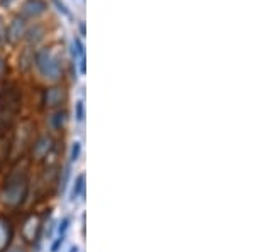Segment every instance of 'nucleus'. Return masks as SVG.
I'll return each mask as SVG.
<instances>
[{
    "label": "nucleus",
    "mask_w": 254,
    "mask_h": 252,
    "mask_svg": "<svg viewBox=\"0 0 254 252\" xmlns=\"http://www.w3.org/2000/svg\"><path fill=\"white\" fill-rule=\"evenodd\" d=\"M29 192V180L27 174L22 171H14L9 174V178L5 180V185L2 188L0 198L2 203L9 208H19L24 203Z\"/></svg>",
    "instance_id": "obj_1"
},
{
    "label": "nucleus",
    "mask_w": 254,
    "mask_h": 252,
    "mask_svg": "<svg viewBox=\"0 0 254 252\" xmlns=\"http://www.w3.org/2000/svg\"><path fill=\"white\" fill-rule=\"evenodd\" d=\"M34 63L44 80L58 81L61 80V76H63V68H61L60 58L53 52V50H49V48H44V50H39L36 52Z\"/></svg>",
    "instance_id": "obj_2"
},
{
    "label": "nucleus",
    "mask_w": 254,
    "mask_h": 252,
    "mask_svg": "<svg viewBox=\"0 0 254 252\" xmlns=\"http://www.w3.org/2000/svg\"><path fill=\"white\" fill-rule=\"evenodd\" d=\"M41 227H43V222H41V217L36 213H31L26 217V220L22 223V237L26 242H36L41 234Z\"/></svg>",
    "instance_id": "obj_3"
},
{
    "label": "nucleus",
    "mask_w": 254,
    "mask_h": 252,
    "mask_svg": "<svg viewBox=\"0 0 254 252\" xmlns=\"http://www.w3.org/2000/svg\"><path fill=\"white\" fill-rule=\"evenodd\" d=\"M66 90L61 87H51V88H46L43 93V103L44 107L48 108H56V107H61V105L66 101Z\"/></svg>",
    "instance_id": "obj_4"
},
{
    "label": "nucleus",
    "mask_w": 254,
    "mask_h": 252,
    "mask_svg": "<svg viewBox=\"0 0 254 252\" xmlns=\"http://www.w3.org/2000/svg\"><path fill=\"white\" fill-rule=\"evenodd\" d=\"M26 32H27L26 19H22L19 15V17H15L10 22V26L7 27V41L12 44H17V43H20V39L26 38Z\"/></svg>",
    "instance_id": "obj_5"
},
{
    "label": "nucleus",
    "mask_w": 254,
    "mask_h": 252,
    "mask_svg": "<svg viewBox=\"0 0 254 252\" xmlns=\"http://www.w3.org/2000/svg\"><path fill=\"white\" fill-rule=\"evenodd\" d=\"M48 9V3L44 0H26L20 7L22 19H34L43 15Z\"/></svg>",
    "instance_id": "obj_6"
},
{
    "label": "nucleus",
    "mask_w": 254,
    "mask_h": 252,
    "mask_svg": "<svg viewBox=\"0 0 254 252\" xmlns=\"http://www.w3.org/2000/svg\"><path fill=\"white\" fill-rule=\"evenodd\" d=\"M55 149V141L49 136H41L38 141L32 144V157L36 159H44Z\"/></svg>",
    "instance_id": "obj_7"
},
{
    "label": "nucleus",
    "mask_w": 254,
    "mask_h": 252,
    "mask_svg": "<svg viewBox=\"0 0 254 252\" xmlns=\"http://www.w3.org/2000/svg\"><path fill=\"white\" fill-rule=\"evenodd\" d=\"M12 241V225L9 220L0 217V252H3L9 247Z\"/></svg>",
    "instance_id": "obj_8"
},
{
    "label": "nucleus",
    "mask_w": 254,
    "mask_h": 252,
    "mask_svg": "<svg viewBox=\"0 0 254 252\" xmlns=\"http://www.w3.org/2000/svg\"><path fill=\"white\" fill-rule=\"evenodd\" d=\"M43 36H44V27L39 26V24H36L32 29H27V32H26V39L29 41L31 44H36L38 41H41Z\"/></svg>",
    "instance_id": "obj_9"
},
{
    "label": "nucleus",
    "mask_w": 254,
    "mask_h": 252,
    "mask_svg": "<svg viewBox=\"0 0 254 252\" xmlns=\"http://www.w3.org/2000/svg\"><path fill=\"white\" fill-rule=\"evenodd\" d=\"M66 122H68V113L64 110H58L55 115L51 117V124H53V127H55V129L64 127V125H66Z\"/></svg>",
    "instance_id": "obj_10"
},
{
    "label": "nucleus",
    "mask_w": 254,
    "mask_h": 252,
    "mask_svg": "<svg viewBox=\"0 0 254 252\" xmlns=\"http://www.w3.org/2000/svg\"><path fill=\"white\" fill-rule=\"evenodd\" d=\"M32 63H34V54H32V51L29 50V48H27V50H24V54L20 56L19 68H22V70H27V68H29Z\"/></svg>",
    "instance_id": "obj_11"
},
{
    "label": "nucleus",
    "mask_w": 254,
    "mask_h": 252,
    "mask_svg": "<svg viewBox=\"0 0 254 252\" xmlns=\"http://www.w3.org/2000/svg\"><path fill=\"white\" fill-rule=\"evenodd\" d=\"M83 188H85V174H80L76 178V183H75V188H73V193H71V200H76L81 193H83Z\"/></svg>",
    "instance_id": "obj_12"
},
{
    "label": "nucleus",
    "mask_w": 254,
    "mask_h": 252,
    "mask_svg": "<svg viewBox=\"0 0 254 252\" xmlns=\"http://www.w3.org/2000/svg\"><path fill=\"white\" fill-rule=\"evenodd\" d=\"M83 117H85V105H83V100H80L78 103H76V120L83 122Z\"/></svg>",
    "instance_id": "obj_13"
},
{
    "label": "nucleus",
    "mask_w": 254,
    "mask_h": 252,
    "mask_svg": "<svg viewBox=\"0 0 254 252\" xmlns=\"http://www.w3.org/2000/svg\"><path fill=\"white\" fill-rule=\"evenodd\" d=\"M7 41V27L3 24L2 17H0V44H3Z\"/></svg>",
    "instance_id": "obj_14"
},
{
    "label": "nucleus",
    "mask_w": 254,
    "mask_h": 252,
    "mask_svg": "<svg viewBox=\"0 0 254 252\" xmlns=\"http://www.w3.org/2000/svg\"><path fill=\"white\" fill-rule=\"evenodd\" d=\"M68 225H69V218H64L60 225V237L64 239V234H66V230H68Z\"/></svg>",
    "instance_id": "obj_15"
},
{
    "label": "nucleus",
    "mask_w": 254,
    "mask_h": 252,
    "mask_svg": "<svg viewBox=\"0 0 254 252\" xmlns=\"http://www.w3.org/2000/svg\"><path fill=\"white\" fill-rule=\"evenodd\" d=\"M78 154H80V142H75V144H73V149H71V159L73 161L78 159Z\"/></svg>",
    "instance_id": "obj_16"
},
{
    "label": "nucleus",
    "mask_w": 254,
    "mask_h": 252,
    "mask_svg": "<svg viewBox=\"0 0 254 252\" xmlns=\"http://www.w3.org/2000/svg\"><path fill=\"white\" fill-rule=\"evenodd\" d=\"M5 71H7V63H5V59L0 56V76L5 75Z\"/></svg>",
    "instance_id": "obj_17"
},
{
    "label": "nucleus",
    "mask_w": 254,
    "mask_h": 252,
    "mask_svg": "<svg viewBox=\"0 0 254 252\" xmlns=\"http://www.w3.org/2000/svg\"><path fill=\"white\" fill-rule=\"evenodd\" d=\"M53 2H55V3H56V5H58V10H60V12H63V14H66V15H69V12L66 10V7H64V5H63V3H61V2H60V0H53Z\"/></svg>",
    "instance_id": "obj_18"
},
{
    "label": "nucleus",
    "mask_w": 254,
    "mask_h": 252,
    "mask_svg": "<svg viewBox=\"0 0 254 252\" xmlns=\"http://www.w3.org/2000/svg\"><path fill=\"white\" fill-rule=\"evenodd\" d=\"M61 244H63V237H58V239H56V242L53 244V247H51V252H56V251H58Z\"/></svg>",
    "instance_id": "obj_19"
},
{
    "label": "nucleus",
    "mask_w": 254,
    "mask_h": 252,
    "mask_svg": "<svg viewBox=\"0 0 254 252\" xmlns=\"http://www.w3.org/2000/svg\"><path fill=\"white\" fill-rule=\"evenodd\" d=\"M2 93H3V87L0 85V97H2Z\"/></svg>",
    "instance_id": "obj_20"
},
{
    "label": "nucleus",
    "mask_w": 254,
    "mask_h": 252,
    "mask_svg": "<svg viewBox=\"0 0 254 252\" xmlns=\"http://www.w3.org/2000/svg\"><path fill=\"white\" fill-rule=\"evenodd\" d=\"M15 252H17V251H15Z\"/></svg>",
    "instance_id": "obj_21"
}]
</instances>
